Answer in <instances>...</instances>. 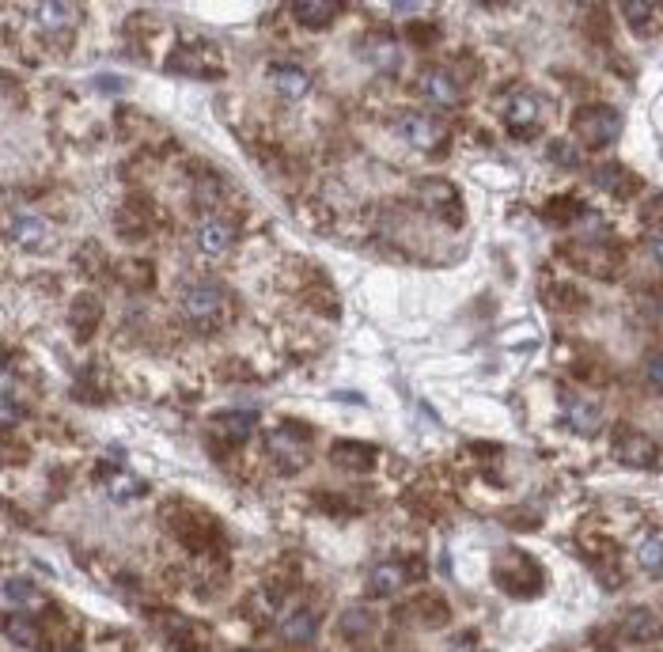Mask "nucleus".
Masks as SVG:
<instances>
[{"label": "nucleus", "instance_id": "nucleus-41", "mask_svg": "<svg viewBox=\"0 0 663 652\" xmlns=\"http://www.w3.org/2000/svg\"><path fill=\"white\" fill-rule=\"evenodd\" d=\"M16 417H19V402H16V391H12V376H4V414H0L4 429H12Z\"/></svg>", "mask_w": 663, "mask_h": 652}, {"label": "nucleus", "instance_id": "nucleus-35", "mask_svg": "<svg viewBox=\"0 0 663 652\" xmlns=\"http://www.w3.org/2000/svg\"><path fill=\"white\" fill-rule=\"evenodd\" d=\"M341 634L345 637H368L372 634V615L364 607H349L341 611Z\"/></svg>", "mask_w": 663, "mask_h": 652}, {"label": "nucleus", "instance_id": "nucleus-5", "mask_svg": "<svg viewBox=\"0 0 663 652\" xmlns=\"http://www.w3.org/2000/svg\"><path fill=\"white\" fill-rule=\"evenodd\" d=\"M610 448H614V459L633 467V471H652L660 463V444L641 429H633V425H618Z\"/></svg>", "mask_w": 663, "mask_h": 652}, {"label": "nucleus", "instance_id": "nucleus-13", "mask_svg": "<svg viewBox=\"0 0 663 652\" xmlns=\"http://www.w3.org/2000/svg\"><path fill=\"white\" fill-rule=\"evenodd\" d=\"M167 73L194 76V80H216L220 65L213 61V54L205 46H179L175 54L167 57Z\"/></svg>", "mask_w": 663, "mask_h": 652}, {"label": "nucleus", "instance_id": "nucleus-38", "mask_svg": "<svg viewBox=\"0 0 663 652\" xmlns=\"http://www.w3.org/2000/svg\"><path fill=\"white\" fill-rule=\"evenodd\" d=\"M550 160H554L561 171H573V167H580V152L573 148V141H554V145H550Z\"/></svg>", "mask_w": 663, "mask_h": 652}, {"label": "nucleus", "instance_id": "nucleus-1", "mask_svg": "<svg viewBox=\"0 0 663 652\" xmlns=\"http://www.w3.org/2000/svg\"><path fill=\"white\" fill-rule=\"evenodd\" d=\"M493 580L501 588L504 596H516V599H535L546 584V573L542 565L523 554V550H501L497 562H493Z\"/></svg>", "mask_w": 663, "mask_h": 652}, {"label": "nucleus", "instance_id": "nucleus-7", "mask_svg": "<svg viewBox=\"0 0 663 652\" xmlns=\"http://www.w3.org/2000/svg\"><path fill=\"white\" fill-rule=\"evenodd\" d=\"M395 618L406 626H425V630H440L451 622V607L440 592H413L406 603L395 607Z\"/></svg>", "mask_w": 663, "mask_h": 652}, {"label": "nucleus", "instance_id": "nucleus-16", "mask_svg": "<svg viewBox=\"0 0 663 652\" xmlns=\"http://www.w3.org/2000/svg\"><path fill=\"white\" fill-rule=\"evenodd\" d=\"M618 630H622V641H629V645H656L663 637V618L652 607H633L618 622Z\"/></svg>", "mask_w": 663, "mask_h": 652}, {"label": "nucleus", "instance_id": "nucleus-24", "mask_svg": "<svg viewBox=\"0 0 663 652\" xmlns=\"http://www.w3.org/2000/svg\"><path fill=\"white\" fill-rule=\"evenodd\" d=\"M565 425L580 436H599L603 433V406L592 399H565Z\"/></svg>", "mask_w": 663, "mask_h": 652}, {"label": "nucleus", "instance_id": "nucleus-42", "mask_svg": "<svg viewBox=\"0 0 663 652\" xmlns=\"http://www.w3.org/2000/svg\"><path fill=\"white\" fill-rule=\"evenodd\" d=\"M645 376H648V383L656 387L663 395V353H656V357H648V364H645Z\"/></svg>", "mask_w": 663, "mask_h": 652}, {"label": "nucleus", "instance_id": "nucleus-44", "mask_svg": "<svg viewBox=\"0 0 663 652\" xmlns=\"http://www.w3.org/2000/svg\"><path fill=\"white\" fill-rule=\"evenodd\" d=\"M645 251H648V258H652L656 266H663V236H652V239H648Z\"/></svg>", "mask_w": 663, "mask_h": 652}, {"label": "nucleus", "instance_id": "nucleus-20", "mask_svg": "<svg viewBox=\"0 0 663 652\" xmlns=\"http://www.w3.org/2000/svg\"><path fill=\"white\" fill-rule=\"evenodd\" d=\"M269 84L277 88V95H285V99L296 103V99H304L307 91H311V76L296 61H273L269 65Z\"/></svg>", "mask_w": 663, "mask_h": 652}, {"label": "nucleus", "instance_id": "nucleus-26", "mask_svg": "<svg viewBox=\"0 0 663 652\" xmlns=\"http://www.w3.org/2000/svg\"><path fill=\"white\" fill-rule=\"evenodd\" d=\"M341 4H334V0H296L292 4V19L300 23V27H311V31H323V27H330L334 19H338Z\"/></svg>", "mask_w": 663, "mask_h": 652}, {"label": "nucleus", "instance_id": "nucleus-28", "mask_svg": "<svg viewBox=\"0 0 663 652\" xmlns=\"http://www.w3.org/2000/svg\"><path fill=\"white\" fill-rule=\"evenodd\" d=\"M622 12H626V23L633 35H656L663 23V8L660 4H652V0H629L622 4Z\"/></svg>", "mask_w": 663, "mask_h": 652}, {"label": "nucleus", "instance_id": "nucleus-4", "mask_svg": "<svg viewBox=\"0 0 663 652\" xmlns=\"http://www.w3.org/2000/svg\"><path fill=\"white\" fill-rule=\"evenodd\" d=\"M561 254H565L569 266L584 270L588 277H603V281H610V277L622 273V251H614V247L603 243V239H580V243L565 247Z\"/></svg>", "mask_w": 663, "mask_h": 652}, {"label": "nucleus", "instance_id": "nucleus-21", "mask_svg": "<svg viewBox=\"0 0 663 652\" xmlns=\"http://www.w3.org/2000/svg\"><path fill=\"white\" fill-rule=\"evenodd\" d=\"M413 580V569L406 562H379L372 573H368V592L376 599H387V596H395V592H402L406 584Z\"/></svg>", "mask_w": 663, "mask_h": 652}, {"label": "nucleus", "instance_id": "nucleus-8", "mask_svg": "<svg viewBox=\"0 0 663 652\" xmlns=\"http://www.w3.org/2000/svg\"><path fill=\"white\" fill-rule=\"evenodd\" d=\"M398 133L406 137V145L421 148V152H440L448 141V126L440 118H432L425 110H406L398 118Z\"/></svg>", "mask_w": 663, "mask_h": 652}, {"label": "nucleus", "instance_id": "nucleus-37", "mask_svg": "<svg viewBox=\"0 0 663 652\" xmlns=\"http://www.w3.org/2000/svg\"><path fill=\"white\" fill-rule=\"evenodd\" d=\"M406 38H410L413 46L429 50V46L440 42V27H436V23H410V27H406Z\"/></svg>", "mask_w": 663, "mask_h": 652}, {"label": "nucleus", "instance_id": "nucleus-40", "mask_svg": "<svg viewBox=\"0 0 663 652\" xmlns=\"http://www.w3.org/2000/svg\"><path fill=\"white\" fill-rule=\"evenodd\" d=\"M641 220H645L648 228L663 232V194H652V198L645 201V209H641Z\"/></svg>", "mask_w": 663, "mask_h": 652}, {"label": "nucleus", "instance_id": "nucleus-30", "mask_svg": "<svg viewBox=\"0 0 663 652\" xmlns=\"http://www.w3.org/2000/svg\"><path fill=\"white\" fill-rule=\"evenodd\" d=\"M35 19H38V27H46V31H69L72 23H76V8H72V4L46 0V4H35Z\"/></svg>", "mask_w": 663, "mask_h": 652}, {"label": "nucleus", "instance_id": "nucleus-14", "mask_svg": "<svg viewBox=\"0 0 663 652\" xmlns=\"http://www.w3.org/2000/svg\"><path fill=\"white\" fill-rule=\"evenodd\" d=\"M592 182L618 201H629L637 190H641V175H633L626 163H599L592 171Z\"/></svg>", "mask_w": 663, "mask_h": 652}, {"label": "nucleus", "instance_id": "nucleus-29", "mask_svg": "<svg viewBox=\"0 0 663 652\" xmlns=\"http://www.w3.org/2000/svg\"><path fill=\"white\" fill-rule=\"evenodd\" d=\"M114 220H118V228H122V236L126 239H141L152 232V228H148V224H152V209H148L144 201H126L122 213H118Z\"/></svg>", "mask_w": 663, "mask_h": 652}, {"label": "nucleus", "instance_id": "nucleus-23", "mask_svg": "<svg viewBox=\"0 0 663 652\" xmlns=\"http://www.w3.org/2000/svg\"><path fill=\"white\" fill-rule=\"evenodd\" d=\"M4 634H8L12 645H19V649H27V652H35L46 645V626H42L35 615H27V611H12L8 622H4Z\"/></svg>", "mask_w": 663, "mask_h": 652}, {"label": "nucleus", "instance_id": "nucleus-10", "mask_svg": "<svg viewBox=\"0 0 663 652\" xmlns=\"http://www.w3.org/2000/svg\"><path fill=\"white\" fill-rule=\"evenodd\" d=\"M417 88H421V95L429 99L432 107H459L463 103V84H459V76L451 73V69H440V65H432V69H425L421 73V80H417Z\"/></svg>", "mask_w": 663, "mask_h": 652}, {"label": "nucleus", "instance_id": "nucleus-18", "mask_svg": "<svg viewBox=\"0 0 663 652\" xmlns=\"http://www.w3.org/2000/svg\"><path fill=\"white\" fill-rule=\"evenodd\" d=\"M99 319H103V300H99L95 292H80L69 308L72 338H76V342H88L91 334L99 330Z\"/></svg>", "mask_w": 663, "mask_h": 652}, {"label": "nucleus", "instance_id": "nucleus-3", "mask_svg": "<svg viewBox=\"0 0 663 652\" xmlns=\"http://www.w3.org/2000/svg\"><path fill=\"white\" fill-rule=\"evenodd\" d=\"M266 452H269V459H273L277 471L296 474L300 467L311 463V440H307V429H300L296 421L277 425V429L266 436Z\"/></svg>", "mask_w": 663, "mask_h": 652}, {"label": "nucleus", "instance_id": "nucleus-36", "mask_svg": "<svg viewBox=\"0 0 663 652\" xmlns=\"http://www.w3.org/2000/svg\"><path fill=\"white\" fill-rule=\"evenodd\" d=\"M637 562H641V569H645V573H652V577H663V539H660V535H656V539H648V543L641 546Z\"/></svg>", "mask_w": 663, "mask_h": 652}, {"label": "nucleus", "instance_id": "nucleus-2", "mask_svg": "<svg viewBox=\"0 0 663 652\" xmlns=\"http://www.w3.org/2000/svg\"><path fill=\"white\" fill-rule=\"evenodd\" d=\"M573 133L584 148H607L622 137V110L607 103H588L573 114Z\"/></svg>", "mask_w": 663, "mask_h": 652}, {"label": "nucleus", "instance_id": "nucleus-17", "mask_svg": "<svg viewBox=\"0 0 663 652\" xmlns=\"http://www.w3.org/2000/svg\"><path fill=\"white\" fill-rule=\"evenodd\" d=\"M376 448L372 444H360V440H338V444H330V463L338 467V471H349V474H368L376 471Z\"/></svg>", "mask_w": 663, "mask_h": 652}, {"label": "nucleus", "instance_id": "nucleus-39", "mask_svg": "<svg viewBox=\"0 0 663 652\" xmlns=\"http://www.w3.org/2000/svg\"><path fill=\"white\" fill-rule=\"evenodd\" d=\"M76 266L84 273H91V277H99V273H107V258H103V251L95 243H88V247H80V262Z\"/></svg>", "mask_w": 663, "mask_h": 652}, {"label": "nucleus", "instance_id": "nucleus-33", "mask_svg": "<svg viewBox=\"0 0 663 652\" xmlns=\"http://www.w3.org/2000/svg\"><path fill=\"white\" fill-rule=\"evenodd\" d=\"M118 277L126 281L129 289H152L156 270H152V262H144V258H126V262H118Z\"/></svg>", "mask_w": 663, "mask_h": 652}, {"label": "nucleus", "instance_id": "nucleus-19", "mask_svg": "<svg viewBox=\"0 0 663 652\" xmlns=\"http://www.w3.org/2000/svg\"><path fill=\"white\" fill-rule=\"evenodd\" d=\"M277 634H281V641H288V645H311V641L319 637V615H315L311 607H292V611H285L281 622H277Z\"/></svg>", "mask_w": 663, "mask_h": 652}, {"label": "nucleus", "instance_id": "nucleus-45", "mask_svg": "<svg viewBox=\"0 0 663 652\" xmlns=\"http://www.w3.org/2000/svg\"><path fill=\"white\" fill-rule=\"evenodd\" d=\"M235 652H258V649H235Z\"/></svg>", "mask_w": 663, "mask_h": 652}, {"label": "nucleus", "instance_id": "nucleus-25", "mask_svg": "<svg viewBox=\"0 0 663 652\" xmlns=\"http://www.w3.org/2000/svg\"><path fill=\"white\" fill-rule=\"evenodd\" d=\"M209 433L224 444H243L254 433V414L251 410H224L209 421Z\"/></svg>", "mask_w": 663, "mask_h": 652}, {"label": "nucleus", "instance_id": "nucleus-15", "mask_svg": "<svg viewBox=\"0 0 663 652\" xmlns=\"http://www.w3.org/2000/svg\"><path fill=\"white\" fill-rule=\"evenodd\" d=\"M182 308H186V315H190L194 323H209V319H216V315L224 311V289H220L216 281H198V285L186 289Z\"/></svg>", "mask_w": 663, "mask_h": 652}, {"label": "nucleus", "instance_id": "nucleus-34", "mask_svg": "<svg viewBox=\"0 0 663 652\" xmlns=\"http://www.w3.org/2000/svg\"><path fill=\"white\" fill-rule=\"evenodd\" d=\"M546 304H550V308H565V311H580V308H588V300H584V292L569 289V285H550V289H546Z\"/></svg>", "mask_w": 663, "mask_h": 652}, {"label": "nucleus", "instance_id": "nucleus-11", "mask_svg": "<svg viewBox=\"0 0 663 652\" xmlns=\"http://www.w3.org/2000/svg\"><path fill=\"white\" fill-rule=\"evenodd\" d=\"M179 512V524H175V539L190 550H209L216 543V524L198 512V508H186V505H171Z\"/></svg>", "mask_w": 663, "mask_h": 652}, {"label": "nucleus", "instance_id": "nucleus-32", "mask_svg": "<svg viewBox=\"0 0 663 652\" xmlns=\"http://www.w3.org/2000/svg\"><path fill=\"white\" fill-rule=\"evenodd\" d=\"M542 217L550 220V224H561V228H573L576 217H584V205L569 194H557V198L546 201V209H542Z\"/></svg>", "mask_w": 663, "mask_h": 652}, {"label": "nucleus", "instance_id": "nucleus-31", "mask_svg": "<svg viewBox=\"0 0 663 652\" xmlns=\"http://www.w3.org/2000/svg\"><path fill=\"white\" fill-rule=\"evenodd\" d=\"M38 603V588L31 584L27 577H8L4 580V607L8 611H27V607H35Z\"/></svg>", "mask_w": 663, "mask_h": 652}, {"label": "nucleus", "instance_id": "nucleus-46", "mask_svg": "<svg viewBox=\"0 0 663 652\" xmlns=\"http://www.w3.org/2000/svg\"><path fill=\"white\" fill-rule=\"evenodd\" d=\"M65 652H72V649H65Z\"/></svg>", "mask_w": 663, "mask_h": 652}, {"label": "nucleus", "instance_id": "nucleus-43", "mask_svg": "<svg viewBox=\"0 0 663 652\" xmlns=\"http://www.w3.org/2000/svg\"><path fill=\"white\" fill-rule=\"evenodd\" d=\"M448 652H478V641H474V634H463L451 641Z\"/></svg>", "mask_w": 663, "mask_h": 652}, {"label": "nucleus", "instance_id": "nucleus-6", "mask_svg": "<svg viewBox=\"0 0 663 652\" xmlns=\"http://www.w3.org/2000/svg\"><path fill=\"white\" fill-rule=\"evenodd\" d=\"M542 118H546V99L538 91L520 88L504 99V126L516 137H535L542 129Z\"/></svg>", "mask_w": 663, "mask_h": 652}, {"label": "nucleus", "instance_id": "nucleus-9", "mask_svg": "<svg viewBox=\"0 0 663 652\" xmlns=\"http://www.w3.org/2000/svg\"><path fill=\"white\" fill-rule=\"evenodd\" d=\"M413 190H417V201L429 209L432 217L448 220V224H463V198L448 179H421Z\"/></svg>", "mask_w": 663, "mask_h": 652}, {"label": "nucleus", "instance_id": "nucleus-22", "mask_svg": "<svg viewBox=\"0 0 663 652\" xmlns=\"http://www.w3.org/2000/svg\"><path fill=\"white\" fill-rule=\"evenodd\" d=\"M8 239L19 243L23 251H38V247H46L50 243V224L35 213H16V217L8 220Z\"/></svg>", "mask_w": 663, "mask_h": 652}, {"label": "nucleus", "instance_id": "nucleus-27", "mask_svg": "<svg viewBox=\"0 0 663 652\" xmlns=\"http://www.w3.org/2000/svg\"><path fill=\"white\" fill-rule=\"evenodd\" d=\"M232 239H235V228L224 217H201L198 247L205 254H224L228 247H232Z\"/></svg>", "mask_w": 663, "mask_h": 652}, {"label": "nucleus", "instance_id": "nucleus-12", "mask_svg": "<svg viewBox=\"0 0 663 652\" xmlns=\"http://www.w3.org/2000/svg\"><path fill=\"white\" fill-rule=\"evenodd\" d=\"M360 57L376 73H398V65H402V54H398V42L391 31H368L360 38Z\"/></svg>", "mask_w": 663, "mask_h": 652}]
</instances>
